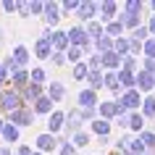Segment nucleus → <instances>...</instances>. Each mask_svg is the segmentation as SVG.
Wrapping results in <instances>:
<instances>
[{"instance_id": "nucleus-52", "label": "nucleus", "mask_w": 155, "mask_h": 155, "mask_svg": "<svg viewBox=\"0 0 155 155\" xmlns=\"http://www.w3.org/2000/svg\"><path fill=\"white\" fill-rule=\"evenodd\" d=\"M3 129H5V118H0V137H3Z\"/></svg>"}, {"instance_id": "nucleus-25", "label": "nucleus", "mask_w": 155, "mask_h": 155, "mask_svg": "<svg viewBox=\"0 0 155 155\" xmlns=\"http://www.w3.org/2000/svg\"><path fill=\"white\" fill-rule=\"evenodd\" d=\"M3 139H5L8 145L18 142V139H21V129H18L16 124H8V121H5V129H3Z\"/></svg>"}, {"instance_id": "nucleus-7", "label": "nucleus", "mask_w": 155, "mask_h": 155, "mask_svg": "<svg viewBox=\"0 0 155 155\" xmlns=\"http://www.w3.org/2000/svg\"><path fill=\"white\" fill-rule=\"evenodd\" d=\"M97 16H100V5H97V3L82 0V5H79V11H76V21L84 26V24H90V21H95Z\"/></svg>"}, {"instance_id": "nucleus-12", "label": "nucleus", "mask_w": 155, "mask_h": 155, "mask_svg": "<svg viewBox=\"0 0 155 155\" xmlns=\"http://www.w3.org/2000/svg\"><path fill=\"white\" fill-rule=\"evenodd\" d=\"M110 131H113V121H105V118H95V121L90 124V134L92 137H110Z\"/></svg>"}, {"instance_id": "nucleus-21", "label": "nucleus", "mask_w": 155, "mask_h": 155, "mask_svg": "<svg viewBox=\"0 0 155 155\" xmlns=\"http://www.w3.org/2000/svg\"><path fill=\"white\" fill-rule=\"evenodd\" d=\"M118 84H121V92L137 90V74H129V71H118Z\"/></svg>"}, {"instance_id": "nucleus-35", "label": "nucleus", "mask_w": 155, "mask_h": 155, "mask_svg": "<svg viewBox=\"0 0 155 155\" xmlns=\"http://www.w3.org/2000/svg\"><path fill=\"white\" fill-rule=\"evenodd\" d=\"M84 55H87V53H84V48H68V53H66V58H68V63H82L84 61Z\"/></svg>"}, {"instance_id": "nucleus-1", "label": "nucleus", "mask_w": 155, "mask_h": 155, "mask_svg": "<svg viewBox=\"0 0 155 155\" xmlns=\"http://www.w3.org/2000/svg\"><path fill=\"white\" fill-rule=\"evenodd\" d=\"M18 108H24V100H21V92H16L13 87H8V90L0 92V110L3 113H16Z\"/></svg>"}, {"instance_id": "nucleus-18", "label": "nucleus", "mask_w": 155, "mask_h": 155, "mask_svg": "<svg viewBox=\"0 0 155 155\" xmlns=\"http://www.w3.org/2000/svg\"><path fill=\"white\" fill-rule=\"evenodd\" d=\"M68 95V90H66V84H61V82H48V97L53 100V103H61V100Z\"/></svg>"}, {"instance_id": "nucleus-10", "label": "nucleus", "mask_w": 155, "mask_h": 155, "mask_svg": "<svg viewBox=\"0 0 155 155\" xmlns=\"http://www.w3.org/2000/svg\"><path fill=\"white\" fill-rule=\"evenodd\" d=\"M97 105H100V92L82 87L79 95H76V108H97Z\"/></svg>"}, {"instance_id": "nucleus-42", "label": "nucleus", "mask_w": 155, "mask_h": 155, "mask_svg": "<svg viewBox=\"0 0 155 155\" xmlns=\"http://www.w3.org/2000/svg\"><path fill=\"white\" fill-rule=\"evenodd\" d=\"M142 58H153V61H155V37H150V40L145 42V53H142Z\"/></svg>"}, {"instance_id": "nucleus-23", "label": "nucleus", "mask_w": 155, "mask_h": 155, "mask_svg": "<svg viewBox=\"0 0 155 155\" xmlns=\"http://www.w3.org/2000/svg\"><path fill=\"white\" fill-rule=\"evenodd\" d=\"M113 50H116V53H118L121 58H126V55L131 53V37H129V34H124V37H118V40L113 42Z\"/></svg>"}, {"instance_id": "nucleus-19", "label": "nucleus", "mask_w": 155, "mask_h": 155, "mask_svg": "<svg viewBox=\"0 0 155 155\" xmlns=\"http://www.w3.org/2000/svg\"><path fill=\"white\" fill-rule=\"evenodd\" d=\"M32 110H34L37 116H50L53 110H55V103H53V100H50L48 95H42V97H40V100H37V103L32 105Z\"/></svg>"}, {"instance_id": "nucleus-41", "label": "nucleus", "mask_w": 155, "mask_h": 155, "mask_svg": "<svg viewBox=\"0 0 155 155\" xmlns=\"http://www.w3.org/2000/svg\"><path fill=\"white\" fill-rule=\"evenodd\" d=\"M50 63L55 66V68H63V66L68 63V58H66V53H53V58H50Z\"/></svg>"}, {"instance_id": "nucleus-30", "label": "nucleus", "mask_w": 155, "mask_h": 155, "mask_svg": "<svg viewBox=\"0 0 155 155\" xmlns=\"http://www.w3.org/2000/svg\"><path fill=\"white\" fill-rule=\"evenodd\" d=\"M29 76H32V84H42V87H48V71H45L42 66L29 68Z\"/></svg>"}, {"instance_id": "nucleus-32", "label": "nucleus", "mask_w": 155, "mask_h": 155, "mask_svg": "<svg viewBox=\"0 0 155 155\" xmlns=\"http://www.w3.org/2000/svg\"><path fill=\"white\" fill-rule=\"evenodd\" d=\"M139 68H142V61L134 55H126L124 58V63H121V71H129V74H137Z\"/></svg>"}, {"instance_id": "nucleus-6", "label": "nucleus", "mask_w": 155, "mask_h": 155, "mask_svg": "<svg viewBox=\"0 0 155 155\" xmlns=\"http://www.w3.org/2000/svg\"><path fill=\"white\" fill-rule=\"evenodd\" d=\"M126 110H124L116 100H103L97 105V118H105V121H116L118 116H124Z\"/></svg>"}, {"instance_id": "nucleus-39", "label": "nucleus", "mask_w": 155, "mask_h": 155, "mask_svg": "<svg viewBox=\"0 0 155 155\" xmlns=\"http://www.w3.org/2000/svg\"><path fill=\"white\" fill-rule=\"evenodd\" d=\"M79 116H82V121H95L97 118V108H79Z\"/></svg>"}, {"instance_id": "nucleus-53", "label": "nucleus", "mask_w": 155, "mask_h": 155, "mask_svg": "<svg viewBox=\"0 0 155 155\" xmlns=\"http://www.w3.org/2000/svg\"><path fill=\"white\" fill-rule=\"evenodd\" d=\"M150 11H153V16H155V0H153V3H150Z\"/></svg>"}, {"instance_id": "nucleus-14", "label": "nucleus", "mask_w": 155, "mask_h": 155, "mask_svg": "<svg viewBox=\"0 0 155 155\" xmlns=\"http://www.w3.org/2000/svg\"><path fill=\"white\" fill-rule=\"evenodd\" d=\"M32 84V76H29V68H18L16 74H11V87L16 92H24L26 87Z\"/></svg>"}, {"instance_id": "nucleus-51", "label": "nucleus", "mask_w": 155, "mask_h": 155, "mask_svg": "<svg viewBox=\"0 0 155 155\" xmlns=\"http://www.w3.org/2000/svg\"><path fill=\"white\" fill-rule=\"evenodd\" d=\"M3 45H5V29L0 26V48H3Z\"/></svg>"}, {"instance_id": "nucleus-29", "label": "nucleus", "mask_w": 155, "mask_h": 155, "mask_svg": "<svg viewBox=\"0 0 155 155\" xmlns=\"http://www.w3.org/2000/svg\"><path fill=\"white\" fill-rule=\"evenodd\" d=\"M105 34H108V37H113V40H118V37L126 34V29H124V24L116 18V21H108V24H105Z\"/></svg>"}, {"instance_id": "nucleus-2", "label": "nucleus", "mask_w": 155, "mask_h": 155, "mask_svg": "<svg viewBox=\"0 0 155 155\" xmlns=\"http://www.w3.org/2000/svg\"><path fill=\"white\" fill-rule=\"evenodd\" d=\"M66 34H68V42H71V48H92V40L90 34H87V29H84L82 24H74L71 29H66Z\"/></svg>"}, {"instance_id": "nucleus-50", "label": "nucleus", "mask_w": 155, "mask_h": 155, "mask_svg": "<svg viewBox=\"0 0 155 155\" xmlns=\"http://www.w3.org/2000/svg\"><path fill=\"white\" fill-rule=\"evenodd\" d=\"M0 155H16V153H13L11 147H0Z\"/></svg>"}, {"instance_id": "nucleus-38", "label": "nucleus", "mask_w": 155, "mask_h": 155, "mask_svg": "<svg viewBox=\"0 0 155 155\" xmlns=\"http://www.w3.org/2000/svg\"><path fill=\"white\" fill-rule=\"evenodd\" d=\"M79 5H82L79 0H63V3H61V11H63V13H76Z\"/></svg>"}, {"instance_id": "nucleus-17", "label": "nucleus", "mask_w": 155, "mask_h": 155, "mask_svg": "<svg viewBox=\"0 0 155 155\" xmlns=\"http://www.w3.org/2000/svg\"><path fill=\"white\" fill-rule=\"evenodd\" d=\"M121 63H124V58L116 50H110V53L103 55V71H121Z\"/></svg>"}, {"instance_id": "nucleus-36", "label": "nucleus", "mask_w": 155, "mask_h": 155, "mask_svg": "<svg viewBox=\"0 0 155 155\" xmlns=\"http://www.w3.org/2000/svg\"><path fill=\"white\" fill-rule=\"evenodd\" d=\"M61 139V145H58V155H79V150L71 145V139H63V137H58Z\"/></svg>"}, {"instance_id": "nucleus-15", "label": "nucleus", "mask_w": 155, "mask_h": 155, "mask_svg": "<svg viewBox=\"0 0 155 155\" xmlns=\"http://www.w3.org/2000/svg\"><path fill=\"white\" fill-rule=\"evenodd\" d=\"M42 95H45V87H42V84H29V87L21 92V100H24V105H26V108H32L34 103L42 97Z\"/></svg>"}, {"instance_id": "nucleus-43", "label": "nucleus", "mask_w": 155, "mask_h": 155, "mask_svg": "<svg viewBox=\"0 0 155 155\" xmlns=\"http://www.w3.org/2000/svg\"><path fill=\"white\" fill-rule=\"evenodd\" d=\"M113 126H118V129H121L124 134H126V131H129V113L118 116V118H116V121H113Z\"/></svg>"}, {"instance_id": "nucleus-33", "label": "nucleus", "mask_w": 155, "mask_h": 155, "mask_svg": "<svg viewBox=\"0 0 155 155\" xmlns=\"http://www.w3.org/2000/svg\"><path fill=\"white\" fill-rule=\"evenodd\" d=\"M121 11H126V13H137V16H142V11H145V0H126Z\"/></svg>"}, {"instance_id": "nucleus-31", "label": "nucleus", "mask_w": 155, "mask_h": 155, "mask_svg": "<svg viewBox=\"0 0 155 155\" xmlns=\"http://www.w3.org/2000/svg\"><path fill=\"white\" fill-rule=\"evenodd\" d=\"M74 79L76 82H82V84H87V76H90V66H87V61H82V63H76L74 66Z\"/></svg>"}, {"instance_id": "nucleus-20", "label": "nucleus", "mask_w": 155, "mask_h": 155, "mask_svg": "<svg viewBox=\"0 0 155 155\" xmlns=\"http://www.w3.org/2000/svg\"><path fill=\"white\" fill-rule=\"evenodd\" d=\"M97 5H100V16L108 18V21H116V18H118V13H121L113 0H103V3H97Z\"/></svg>"}, {"instance_id": "nucleus-22", "label": "nucleus", "mask_w": 155, "mask_h": 155, "mask_svg": "<svg viewBox=\"0 0 155 155\" xmlns=\"http://www.w3.org/2000/svg\"><path fill=\"white\" fill-rule=\"evenodd\" d=\"M11 55H13V61L18 63V68H26V63H29V50H26L21 42H18L16 48L11 50Z\"/></svg>"}, {"instance_id": "nucleus-34", "label": "nucleus", "mask_w": 155, "mask_h": 155, "mask_svg": "<svg viewBox=\"0 0 155 155\" xmlns=\"http://www.w3.org/2000/svg\"><path fill=\"white\" fill-rule=\"evenodd\" d=\"M139 142L150 150V153H155V131L153 129H145L142 134H139Z\"/></svg>"}, {"instance_id": "nucleus-47", "label": "nucleus", "mask_w": 155, "mask_h": 155, "mask_svg": "<svg viewBox=\"0 0 155 155\" xmlns=\"http://www.w3.org/2000/svg\"><path fill=\"white\" fill-rule=\"evenodd\" d=\"M3 11H5V13H16L18 3H16V0H5V3H3Z\"/></svg>"}, {"instance_id": "nucleus-26", "label": "nucleus", "mask_w": 155, "mask_h": 155, "mask_svg": "<svg viewBox=\"0 0 155 155\" xmlns=\"http://www.w3.org/2000/svg\"><path fill=\"white\" fill-rule=\"evenodd\" d=\"M90 142H92V134H90L87 129H79V131L71 137V145L76 147V150H79V147H90Z\"/></svg>"}, {"instance_id": "nucleus-49", "label": "nucleus", "mask_w": 155, "mask_h": 155, "mask_svg": "<svg viewBox=\"0 0 155 155\" xmlns=\"http://www.w3.org/2000/svg\"><path fill=\"white\" fill-rule=\"evenodd\" d=\"M145 24H147V29H150V34L155 37V16H150V18L145 21Z\"/></svg>"}, {"instance_id": "nucleus-46", "label": "nucleus", "mask_w": 155, "mask_h": 155, "mask_svg": "<svg viewBox=\"0 0 155 155\" xmlns=\"http://www.w3.org/2000/svg\"><path fill=\"white\" fill-rule=\"evenodd\" d=\"M18 16H21V18H32V13H29V3H26V0H18Z\"/></svg>"}, {"instance_id": "nucleus-55", "label": "nucleus", "mask_w": 155, "mask_h": 155, "mask_svg": "<svg viewBox=\"0 0 155 155\" xmlns=\"http://www.w3.org/2000/svg\"><path fill=\"white\" fill-rule=\"evenodd\" d=\"M147 155H155V153H147Z\"/></svg>"}, {"instance_id": "nucleus-16", "label": "nucleus", "mask_w": 155, "mask_h": 155, "mask_svg": "<svg viewBox=\"0 0 155 155\" xmlns=\"http://www.w3.org/2000/svg\"><path fill=\"white\" fill-rule=\"evenodd\" d=\"M53 53H55V50H53V45H50L48 37H40V40L34 42V55L40 58V61H50Z\"/></svg>"}, {"instance_id": "nucleus-13", "label": "nucleus", "mask_w": 155, "mask_h": 155, "mask_svg": "<svg viewBox=\"0 0 155 155\" xmlns=\"http://www.w3.org/2000/svg\"><path fill=\"white\" fill-rule=\"evenodd\" d=\"M137 90L142 92V95H150V92H155V76L153 74H147V71H142V68H139L137 71Z\"/></svg>"}, {"instance_id": "nucleus-54", "label": "nucleus", "mask_w": 155, "mask_h": 155, "mask_svg": "<svg viewBox=\"0 0 155 155\" xmlns=\"http://www.w3.org/2000/svg\"><path fill=\"white\" fill-rule=\"evenodd\" d=\"M34 155H42V153H37V150H34Z\"/></svg>"}, {"instance_id": "nucleus-4", "label": "nucleus", "mask_w": 155, "mask_h": 155, "mask_svg": "<svg viewBox=\"0 0 155 155\" xmlns=\"http://www.w3.org/2000/svg\"><path fill=\"white\" fill-rule=\"evenodd\" d=\"M5 121H8V124H16L18 129H29V126L37 121V113H34L32 108H26V105H24V108H18L16 113H11Z\"/></svg>"}, {"instance_id": "nucleus-48", "label": "nucleus", "mask_w": 155, "mask_h": 155, "mask_svg": "<svg viewBox=\"0 0 155 155\" xmlns=\"http://www.w3.org/2000/svg\"><path fill=\"white\" fill-rule=\"evenodd\" d=\"M16 155H34V150H32V147H29V145H18Z\"/></svg>"}, {"instance_id": "nucleus-8", "label": "nucleus", "mask_w": 155, "mask_h": 155, "mask_svg": "<svg viewBox=\"0 0 155 155\" xmlns=\"http://www.w3.org/2000/svg\"><path fill=\"white\" fill-rule=\"evenodd\" d=\"M63 129H66V110L55 108V110L48 116V134L61 137V134H63Z\"/></svg>"}, {"instance_id": "nucleus-44", "label": "nucleus", "mask_w": 155, "mask_h": 155, "mask_svg": "<svg viewBox=\"0 0 155 155\" xmlns=\"http://www.w3.org/2000/svg\"><path fill=\"white\" fill-rule=\"evenodd\" d=\"M3 66H5V71H8V74H16L18 71V63L13 61V55H5V58H3Z\"/></svg>"}, {"instance_id": "nucleus-40", "label": "nucleus", "mask_w": 155, "mask_h": 155, "mask_svg": "<svg viewBox=\"0 0 155 155\" xmlns=\"http://www.w3.org/2000/svg\"><path fill=\"white\" fill-rule=\"evenodd\" d=\"M29 13H32V16H42V13H45V3H40V0H29Z\"/></svg>"}, {"instance_id": "nucleus-3", "label": "nucleus", "mask_w": 155, "mask_h": 155, "mask_svg": "<svg viewBox=\"0 0 155 155\" xmlns=\"http://www.w3.org/2000/svg\"><path fill=\"white\" fill-rule=\"evenodd\" d=\"M142 103H145V95L139 90H129V92H124L121 100H118V105L126 110V113H137L139 108H142Z\"/></svg>"}, {"instance_id": "nucleus-24", "label": "nucleus", "mask_w": 155, "mask_h": 155, "mask_svg": "<svg viewBox=\"0 0 155 155\" xmlns=\"http://www.w3.org/2000/svg\"><path fill=\"white\" fill-rule=\"evenodd\" d=\"M139 113L145 116V121H155V95H147L142 108H139Z\"/></svg>"}, {"instance_id": "nucleus-11", "label": "nucleus", "mask_w": 155, "mask_h": 155, "mask_svg": "<svg viewBox=\"0 0 155 155\" xmlns=\"http://www.w3.org/2000/svg\"><path fill=\"white\" fill-rule=\"evenodd\" d=\"M50 45H53L55 53H68V48H71L68 34H66L63 29H53V34H50Z\"/></svg>"}, {"instance_id": "nucleus-45", "label": "nucleus", "mask_w": 155, "mask_h": 155, "mask_svg": "<svg viewBox=\"0 0 155 155\" xmlns=\"http://www.w3.org/2000/svg\"><path fill=\"white\" fill-rule=\"evenodd\" d=\"M5 84H11V74L5 71V66L0 63V92H3V90H8Z\"/></svg>"}, {"instance_id": "nucleus-5", "label": "nucleus", "mask_w": 155, "mask_h": 155, "mask_svg": "<svg viewBox=\"0 0 155 155\" xmlns=\"http://www.w3.org/2000/svg\"><path fill=\"white\" fill-rule=\"evenodd\" d=\"M58 145H61V139L53 137V134H48V131H40V134H37V139H34V147H37V153H42V155L55 153Z\"/></svg>"}, {"instance_id": "nucleus-37", "label": "nucleus", "mask_w": 155, "mask_h": 155, "mask_svg": "<svg viewBox=\"0 0 155 155\" xmlns=\"http://www.w3.org/2000/svg\"><path fill=\"white\" fill-rule=\"evenodd\" d=\"M129 37H131V40H137V42H147L153 34H150V29H147V24H145V26H139V29H134Z\"/></svg>"}, {"instance_id": "nucleus-27", "label": "nucleus", "mask_w": 155, "mask_h": 155, "mask_svg": "<svg viewBox=\"0 0 155 155\" xmlns=\"http://www.w3.org/2000/svg\"><path fill=\"white\" fill-rule=\"evenodd\" d=\"M131 142H134V134H129V131H126V134H121V137L116 139L113 150H116V153H129V150H131Z\"/></svg>"}, {"instance_id": "nucleus-9", "label": "nucleus", "mask_w": 155, "mask_h": 155, "mask_svg": "<svg viewBox=\"0 0 155 155\" xmlns=\"http://www.w3.org/2000/svg\"><path fill=\"white\" fill-rule=\"evenodd\" d=\"M61 16H63L61 5H58L55 0H48V3H45V13H42V21H45V26H48V29H55L58 21H61Z\"/></svg>"}, {"instance_id": "nucleus-28", "label": "nucleus", "mask_w": 155, "mask_h": 155, "mask_svg": "<svg viewBox=\"0 0 155 155\" xmlns=\"http://www.w3.org/2000/svg\"><path fill=\"white\" fill-rule=\"evenodd\" d=\"M103 76H105V71H90V76H87V87L95 90V92L105 90V87H103Z\"/></svg>"}]
</instances>
